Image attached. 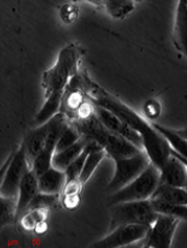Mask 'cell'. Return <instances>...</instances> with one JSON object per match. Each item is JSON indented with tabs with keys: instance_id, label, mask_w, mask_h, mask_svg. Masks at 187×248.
Returning <instances> with one entry per match:
<instances>
[{
	"instance_id": "31",
	"label": "cell",
	"mask_w": 187,
	"mask_h": 248,
	"mask_svg": "<svg viewBox=\"0 0 187 248\" xmlns=\"http://www.w3.org/2000/svg\"><path fill=\"white\" fill-rule=\"evenodd\" d=\"M171 153H172L173 155H175V156H177V157L183 162V164H184L185 167H186V169H187V158H184V157H182V156H179V155H177L176 153H173V152H171Z\"/></svg>"
},
{
	"instance_id": "22",
	"label": "cell",
	"mask_w": 187,
	"mask_h": 248,
	"mask_svg": "<svg viewBox=\"0 0 187 248\" xmlns=\"http://www.w3.org/2000/svg\"><path fill=\"white\" fill-rule=\"evenodd\" d=\"M153 206L158 214L169 215L180 220H187V205L186 204H172L159 199L151 198Z\"/></svg>"
},
{
	"instance_id": "29",
	"label": "cell",
	"mask_w": 187,
	"mask_h": 248,
	"mask_svg": "<svg viewBox=\"0 0 187 248\" xmlns=\"http://www.w3.org/2000/svg\"><path fill=\"white\" fill-rule=\"evenodd\" d=\"M87 2V3H91L97 8L99 9H104V1L105 0H73V2L75 3H78V2Z\"/></svg>"
},
{
	"instance_id": "33",
	"label": "cell",
	"mask_w": 187,
	"mask_h": 248,
	"mask_svg": "<svg viewBox=\"0 0 187 248\" xmlns=\"http://www.w3.org/2000/svg\"><path fill=\"white\" fill-rule=\"evenodd\" d=\"M185 188H186V190H187V186H185Z\"/></svg>"
},
{
	"instance_id": "28",
	"label": "cell",
	"mask_w": 187,
	"mask_h": 248,
	"mask_svg": "<svg viewBox=\"0 0 187 248\" xmlns=\"http://www.w3.org/2000/svg\"><path fill=\"white\" fill-rule=\"evenodd\" d=\"M162 107L161 104L157 100H150L145 103L144 105V113L148 120H156L160 116Z\"/></svg>"
},
{
	"instance_id": "26",
	"label": "cell",
	"mask_w": 187,
	"mask_h": 248,
	"mask_svg": "<svg viewBox=\"0 0 187 248\" xmlns=\"http://www.w3.org/2000/svg\"><path fill=\"white\" fill-rule=\"evenodd\" d=\"M58 195H51V194H44V193H38L36 197L32 202L29 210L37 207H44V208H51L55 204L57 200Z\"/></svg>"
},
{
	"instance_id": "21",
	"label": "cell",
	"mask_w": 187,
	"mask_h": 248,
	"mask_svg": "<svg viewBox=\"0 0 187 248\" xmlns=\"http://www.w3.org/2000/svg\"><path fill=\"white\" fill-rule=\"evenodd\" d=\"M135 9V0H105L104 9L113 19H124Z\"/></svg>"
},
{
	"instance_id": "11",
	"label": "cell",
	"mask_w": 187,
	"mask_h": 248,
	"mask_svg": "<svg viewBox=\"0 0 187 248\" xmlns=\"http://www.w3.org/2000/svg\"><path fill=\"white\" fill-rule=\"evenodd\" d=\"M159 170L161 184L180 187H185L187 186V169L183 162L172 153Z\"/></svg>"
},
{
	"instance_id": "9",
	"label": "cell",
	"mask_w": 187,
	"mask_h": 248,
	"mask_svg": "<svg viewBox=\"0 0 187 248\" xmlns=\"http://www.w3.org/2000/svg\"><path fill=\"white\" fill-rule=\"evenodd\" d=\"M96 115L103 125L108 130H111L112 132L122 136V138L128 140L140 149L144 150L143 140H142L140 133H138L136 130L132 128L123 120L120 119L118 115H116L108 109L98 105H96Z\"/></svg>"
},
{
	"instance_id": "25",
	"label": "cell",
	"mask_w": 187,
	"mask_h": 248,
	"mask_svg": "<svg viewBox=\"0 0 187 248\" xmlns=\"http://www.w3.org/2000/svg\"><path fill=\"white\" fill-rule=\"evenodd\" d=\"M79 16V9L75 2L64 3L59 10V17L66 24L74 23Z\"/></svg>"
},
{
	"instance_id": "17",
	"label": "cell",
	"mask_w": 187,
	"mask_h": 248,
	"mask_svg": "<svg viewBox=\"0 0 187 248\" xmlns=\"http://www.w3.org/2000/svg\"><path fill=\"white\" fill-rule=\"evenodd\" d=\"M63 95L64 93H53L46 96V101H44L41 109L35 116V123L37 126L47 123L51 117L60 112Z\"/></svg>"
},
{
	"instance_id": "20",
	"label": "cell",
	"mask_w": 187,
	"mask_h": 248,
	"mask_svg": "<svg viewBox=\"0 0 187 248\" xmlns=\"http://www.w3.org/2000/svg\"><path fill=\"white\" fill-rule=\"evenodd\" d=\"M49 216L50 208H32V210H29L20 219H19V223H20V226L23 230L28 232H35L36 227L39 225L41 222L49 220Z\"/></svg>"
},
{
	"instance_id": "6",
	"label": "cell",
	"mask_w": 187,
	"mask_h": 248,
	"mask_svg": "<svg viewBox=\"0 0 187 248\" xmlns=\"http://www.w3.org/2000/svg\"><path fill=\"white\" fill-rule=\"evenodd\" d=\"M114 161L115 173L106 187L108 194H113L121 190L135 178H137L152 164L151 158L148 157L145 151L130 156V157L114 159Z\"/></svg>"
},
{
	"instance_id": "4",
	"label": "cell",
	"mask_w": 187,
	"mask_h": 248,
	"mask_svg": "<svg viewBox=\"0 0 187 248\" xmlns=\"http://www.w3.org/2000/svg\"><path fill=\"white\" fill-rule=\"evenodd\" d=\"M112 227L121 224H143L152 226L158 217L151 199L122 202L112 205Z\"/></svg>"
},
{
	"instance_id": "30",
	"label": "cell",
	"mask_w": 187,
	"mask_h": 248,
	"mask_svg": "<svg viewBox=\"0 0 187 248\" xmlns=\"http://www.w3.org/2000/svg\"><path fill=\"white\" fill-rule=\"evenodd\" d=\"M175 131L180 134L181 136H183V138H185L187 140V127L183 128V129H179V130H175Z\"/></svg>"
},
{
	"instance_id": "2",
	"label": "cell",
	"mask_w": 187,
	"mask_h": 248,
	"mask_svg": "<svg viewBox=\"0 0 187 248\" xmlns=\"http://www.w3.org/2000/svg\"><path fill=\"white\" fill-rule=\"evenodd\" d=\"M85 50L77 43L68 44L58 54L53 67L42 75L44 96L53 93H64L69 82L79 73V66Z\"/></svg>"
},
{
	"instance_id": "27",
	"label": "cell",
	"mask_w": 187,
	"mask_h": 248,
	"mask_svg": "<svg viewBox=\"0 0 187 248\" xmlns=\"http://www.w3.org/2000/svg\"><path fill=\"white\" fill-rule=\"evenodd\" d=\"M61 203L68 211H75L80 206L81 194H62Z\"/></svg>"
},
{
	"instance_id": "1",
	"label": "cell",
	"mask_w": 187,
	"mask_h": 248,
	"mask_svg": "<svg viewBox=\"0 0 187 248\" xmlns=\"http://www.w3.org/2000/svg\"><path fill=\"white\" fill-rule=\"evenodd\" d=\"M82 80L85 93L95 105L112 111L140 133L143 140L144 151L154 166L160 168L170 157L171 148L158 130L152 125V123L144 120L123 102L101 88L98 84L89 79L85 73H82Z\"/></svg>"
},
{
	"instance_id": "24",
	"label": "cell",
	"mask_w": 187,
	"mask_h": 248,
	"mask_svg": "<svg viewBox=\"0 0 187 248\" xmlns=\"http://www.w3.org/2000/svg\"><path fill=\"white\" fill-rule=\"evenodd\" d=\"M82 139V135L79 132V130L76 128L74 124L70 122L68 125L63 130L59 140H58L56 146V152H60L62 150L67 149L70 146H73L78 140Z\"/></svg>"
},
{
	"instance_id": "32",
	"label": "cell",
	"mask_w": 187,
	"mask_h": 248,
	"mask_svg": "<svg viewBox=\"0 0 187 248\" xmlns=\"http://www.w3.org/2000/svg\"><path fill=\"white\" fill-rule=\"evenodd\" d=\"M135 1H136V2H142V1H144V0H135Z\"/></svg>"
},
{
	"instance_id": "13",
	"label": "cell",
	"mask_w": 187,
	"mask_h": 248,
	"mask_svg": "<svg viewBox=\"0 0 187 248\" xmlns=\"http://www.w3.org/2000/svg\"><path fill=\"white\" fill-rule=\"evenodd\" d=\"M51 120L47 123L42 124V125L36 126L35 129L32 130L29 133V135L27 136V140L23 142L25 150H27V155L31 166L32 162L34 161V159L41 153L44 147H46V143L51 131Z\"/></svg>"
},
{
	"instance_id": "19",
	"label": "cell",
	"mask_w": 187,
	"mask_h": 248,
	"mask_svg": "<svg viewBox=\"0 0 187 248\" xmlns=\"http://www.w3.org/2000/svg\"><path fill=\"white\" fill-rule=\"evenodd\" d=\"M105 155L106 152L103 150V148L100 145L96 142L94 148L91 150V152L88 153L85 167H83L82 172L79 176V180L83 186H85L86 182L91 179V177L96 171V169L99 167L101 161L104 159Z\"/></svg>"
},
{
	"instance_id": "3",
	"label": "cell",
	"mask_w": 187,
	"mask_h": 248,
	"mask_svg": "<svg viewBox=\"0 0 187 248\" xmlns=\"http://www.w3.org/2000/svg\"><path fill=\"white\" fill-rule=\"evenodd\" d=\"M161 181L160 170L153 162L142 172L137 178L126 185L121 190L109 194V205H115L122 202L147 200L153 197Z\"/></svg>"
},
{
	"instance_id": "14",
	"label": "cell",
	"mask_w": 187,
	"mask_h": 248,
	"mask_svg": "<svg viewBox=\"0 0 187 248\" xmlns=\"http://www.w3.org/2000/svg\"><path fill=\"white\" fill-rule=\"evenodd\" d=\"M66 184V172L55 167L50 168L48 171L38 176V188L40 193L59 195L62 193Z\"/></svg>"
},
{
	"instance_id": "16",
	"label": "cell",
	"mask_w": 187,
	"mask_h": 248,
	"mask_svg": "<svg viewBox=\"0 0 187 248\" xmlns=\"http://www.w3.org/2000/svg\"><path fill=\"white\" fill-rule=\"evenodd\" d=\"M153 199H159L172 204L187 205V190L185 187L161 184L153 195Z\"/></svg>"
},
{
	"instance_id": "5",
	"label": "cell",
	"mask_w": 187,
	"mask_h": 248,
	"mask_svg": "<svg viewBox=\"0 0 187 248\" xmlns=\"http://www.w3.org/2000/svg\"><path fill=\"white\" fill-rule=\"evenodd\" d=\"M31 164L27 155L24 143L18 150L10 155L9 159L3 165L0 176H1V184H0V194L2 197L17 198L19 186L29 170Z\"/></svg>"
},
{
	"instance_id": "18",
	"label": "cell",
	"mask_w": 187,
	"mask_h": 248,
	"mask_svg": "<svg viewBox=\"0 0 187 248\" xmlns=\"http://www.w3.org/2000/svg\"><path fill=\"white\" fill-rule=\"evenodd\" d=\"M152 125L158 130L159 133L169 142L170 147L171 148V152L176 153L179 156H182L184 158H187V140L185 138L178 134L175 131V129L163 127L156 123H152Z\"/></svg>"
},
{
	"instance_id": "8",
	"label": "cell",
	"mask_w": 187,
	"mask_h": 248,
	"mask_svg": "<svg viewBox=\"0 0 187 248\" xmlns=\"http://www.w3.org/2000/svg\"><path fill=\"white\" fill-rule=\"evenodd\" d=\"M180 221L181 220L169 215L159 214L145 238V247L170 248Z\"/></svg>"
},
{
	"instance_id": "10",
	"label": "cell",
	"mask_w": 187,
	"mask_h": 248,
	"mask_svg": "<svg viewBox=\"0 0 187 248\" xmlns=\"http://www.w3.org/2000/svg\"><path fill=\"white\" fill-rule=\"evenodd\" d=\"M38 193H39L38 176L33 170L30 169L23 176L20 186H19L17 195V221H19V219L29 211L31 203Z\"/></svg>"
},
{
	"instance_id": "7",
	"label": "cell",
	"mask_w": 187,
	"mask_h": 248,
	"mask_svg": "<svg viewBox=\"0 0 187 248\" xmlns=\"http://www.w3.org/2000/svg\"><path fill=\"white\" fill-rule=\"evenodd\" d=\"M151 226L143 224H121L114 227L107 236L93 244L96 248H120L144 240Z\"/></svg>"
},
{
	"instance_id": "15",
	"label": "cell",
	"mask_w": 187,
	"mask_h": 248,
	"mask_svg": "<svg viewBox=\"0 0 187 248\" xmlns=\"http://www.w3.org/2000/svg\"><path fill=\"white\" fill-rule=\"evenodd\" d=\"M87 143L88 140L82 138L80 140L74 143L73 146L64 149L60 152H56L53 157V167L62 170V171H66V169L85 151Z\"/></svg>"
},
{
	"instance_id": "12",
	"label": "cell",
	"mask_w": 187,
	"mask_h": 248,
	"mask_svg": "<svg viewBox=\"0 0 187 248\" xmlns=\"http://www.w3.org/2000/svg\"><path fill=\"white\" fill-rule=\"evenodd\" d=\"M172 41L176 49L187 59V0H178Z\"/></svg>"
},
{
	"instance_id": "23",
	"label": "cell",
	"mask_w": 187,
	"mask_h": 248,
	"mask_svg": "<svg viewBox=\"0 0 187 248\" xmlns=\"http://www.w3.org/2000/svg\"><path fill=\"white\" fill-rule=\"evenodd\" d=\"M17 198L0 197V220L1 227L13 224L17 221Z\"/></svg>"
}]
</instances>
